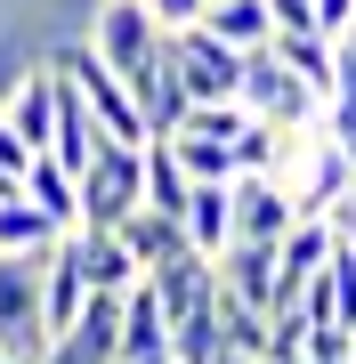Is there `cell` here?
<instances>
[{
  "instance_id": "obj_6",
  "label": "cell",
  "mask_w": 356,
  "mask_h": 364,
  "mask_svg": "<svg viewBox=\"0 0 356 364\" xmlns=\"http://www.w3.org/2000/svg\"><path fill=\"white\" fill-rule=\"evenodd\" d=\"M243 105H186V122L171 130V154L186 162V178H235V130H243Z\"/></svg>"
},
{
  "instance_id": "obj_31",
  "label": "cell",
  "mask_w": 356,
  "mask_h": 364,
  "mask_svg": "<svg viewBox=\"0 0 356 364\" xmlns=\"http://www.w3.org/2000/svg\"><path fill=\"white\" fill-rule=\"evenodd\" d=\"M211 9H219V0H211Z\"/></svg>"
},
{
  "instance_id": "obj_18",
  "label": "cell",
  "mask_w": 356,
  "mask_h": 364,
  "mask_svg": "<svg viewBox=\"0 0 356 364\" xmlns=\"http://www.w3.org/2000/svg\"><path fill=\"white\" fill-rule=\"evenodd\" d=\"M25 203L49 210L57 235H73V227H81V178H73L57 154H33V170H25Z\"/></svg>"
},
{
  "instance_id": "obj_1",
  "label": "cell",
  "mask_w": 356,
  "mask_h": 364,
  "mask_svg": "<svg viewBox=\"0 0 356 364\" xmlns=\"http://www.w3.org/2000/svg\"><path fill=\"white\" fill-rule=\"evenodd\" d=\"M90 49L106 57L122 81H130L138 105H146V90H154L162 73H171V33L154 25V9H146V0H97V16H90Z\"/></svg>"
},
{
  "instance_id": "obj_29",
  "label": "cell",
  "mask_w": 356,
  "mask_h": 364,
  "mask_svg": "<svg viewBox=\"0 0 356 364\" xmlns=\"http://www.w3.org/2000/svg\"><path fill=\"white\" fill-rule=\"evenodd\" d=\"M227 364H259V356H227Z\"/></svg>"
},
{
  "instance_id": "obj_4",
  "label": "cell",
  "mask_w": 356,
  "mask_h": 364,
  "mask_svg": "<svg viewBox=\"0 0 356 364\" xmlns=\"http://www.w3.org/2000/svg\"><path fill=\"white\" fill-rule=\"evenodd\" d=\"M171 73H178V90L195 105H243V49H227L203 25L171 33Z\"/></svg>"
},
{
  "instance_id": "obj_14",
  "label": "cell",
  "mask_w": 356,
  "mask_h": 364,
  "mask_svg": "<svg viewBox=\"0 0 356 364\" xmlns=\"http://www.w3.org/2000/svg\"><path fill=\"white\" fill-rule=\"evenodd\" d=\"M90 308V275H81V235H57L49 243V340H65Z\"/></svg>"
},
{
  "instance_id": "obj_10",
  "label": "cell",
  "mask_w": 356,
  "mask_h": 364,
  "mask_svg": "<svg viewBox=\"0 0 356 364\" xmlns=\"http://www.w3.org/2000/svg\"><path fill=\"white\" fill-rule=\"evenodd\" d=\"M332 243H340L332 219H300V227L276 243V308H300V291L316 284V267L332 259Z\"/></svg>"
},
{
  "instance_id": "obj_12",
  "label": "cell",
  "mask_w": 356,
  "mask_h": 364,
  "mask_svg": "<svg viewBox=\"0 0 356 364\" xmlns=\"http://www.w3.org/2000/svg\"><path fill=\"white\" fill-rule=\"evenodd\" d=\"M178 227H186V243H195L203 259H219V251L235 243V178H203V186H186Z\"/></svg>"
},
{
  "instance_id": "obj_28",
  "label": "cell",
  "mask_w": 356,
  "mask_h": 364,
  "mask_svg": "<svg viewBox=\"0 0 356 364\" xmlns=\"http://www.w3.org/2000/svg\"><path fill=\"white\" fill-rule=\"evenodd\" d=\"M340 57H356V25H348V33H340Z\"/></svg>"
},
{
  "instance_id": "obj_9",
  "label": "cell",
  "mask_w": 356,
  "mask_h": 364,
  "mask_svg": "<svg viewBox=\"0 0 356 364\" xmlns=\"http://www.w3.org/2000/svg\"><path fill=\"white\" fill-rule=\"evenodd\" d=\"M114 364H171V308L154 284L122 291V356Z\"/></svg>"
},
{
  "instance_id": "obj_30",
  "label": "cell",
  "mask_w": 356,
  "mask_h": 364,
  "mask_svg": "<svg viewBox=\"0 0 356 364\" xmlns=\"http://www.w3.org/2000/svg\"><path fill=\"white\" fill-rule=\"evenodd\" d=\"M348 364H356V348H348Z\"/></svg>"
},
{
  "instance_id": "obj_17",
  "label": "cell",
  "mask_w": 356,
  "mask_h": 364,
  "mask_svg": "<svg viewBox=\"0 0 356 364\" xmlns=\"http://www.w3.org/2000/svg\"><path fill=\"white\" fill-rule=\"evenodd\" d=\"M73 235H81V275H90V291H130V284H146V267L130 259L122 235H106V227H73Z\"/></svg>"
},
{
  "instance_id": "obj_21",
  "label": "cell",
  "mask_w": 356,
  "mask_h": 364,
  "mask_svg": "<svg viewBox=\"0 0 356 364\" xmlns=\"http://www.w3.org/2000/svg\"><path fill=\"white\" fill-rule=\"evenodd\" d=\"M186 186H195V178H186V162L171 154V138H154V146H146V210H171V219H178Z\"/></svg>"
},
{
  "instance_id": "obj_16",
  "label": "cell",
  "mask_w": 356,
  "mask_h": 364,
  "mask_svg": "<svg viewBox=\"0 0 356 364\" xmlns=\"http://www.w3.org/2000/svg\"><path fill=\"white\" fill-rule=\"evenodd\" d=\"M114 235L130 243V259H138L146 275H154V267H171L178 251H195V243H186V227L171 219V210H130V219H122Z\"/></svg>"
},
{
  "instance_id": "obj_5",
  "label": "cell",
  "mask_w": 356,
  "mask_h": 364,
  "mask_svg": "<svg viewBox=\"0 0 356 364\" xmlns=\"http://www.w3.org/2000/svg\"><path fill=\"white\" fill-rule=\"evenodd\" d=\"M243 105L259 122H276V130H316V122H324V97L308 90L276 49H251L243 57Z\"/></svg>"
},
{
  "instance_id": "obj_25",
  "label": "cell",
  "mask_w": 356,
  "mask_h": 364,
  "mask_svg": "<svg viewBox=\"0 0 356 364\" xmlns=\"http://www.w3.org/2000/svg\"><path fill=\"white\" fill-rule=\"evenodd\" d=\"M146 9H154L162 33H186V25H203V16H211V0H146Z\"/></svg>"
},
{
  "instance_id": "obj_13",
  "label": "cell",
  "mask_w": 356,
  "mask_h": 364,
  "mask_svg": "<svg viewBox=\"0 0 356 364\" xmlns=\"http://www.w3.org/2000/svg\"><path fill=\"white\" fill-rule=\"evenodd\" d=\"M300 308H308V324L356 332V251H348V243H332V259L316 267V284L300 291Z\"/></svg>"
},
{
  "instance_id": "obj_27",
  "label": "cell",
  "mask_w": 356,
  "mask_h": 364,
  "mask_svg": "<svg viewBox=\"0 0 356 364\" xmlns=\"http://www.w3.org/2000/svg\"><path fill=\"white\" fill-rule=\"evenodd\" d=\"M348 25H356V0H316V33L324 41H340Z\"/></svg>"
},
{
  "instance_id": "obj_15",
  "label": "cell",
  "mask_w": 356,
  "mask_h": 364,
  "mask_svg": "<svg viewBox=\"0 0 356 364\" xmlns=\"http://www.w3.org/2000/svg\"><path fill=\"white\" fill-rule=\"evenodd\" d=\"M219 284L243 299V308L276 316V243H227L219 251Z\"/></svg>"
},
{
  "instance_id": "obj_11",
  "label": "cell",
  "mask_w": 356,
  "mask_h": 364,
  "mask_svg": "<svg viewBox=\"0 0 356 364\" xmlns=\"http://www.w3.org/2000/svg\"><path fill=\"white\" fill-rule=\"evenodd\" d=\"M122 356V291H90L81 324L49 348V364H114Z\"/></svg>"
},
{
  "instance_id": "obj_20",
  "label": "cell",
  "mask_w": 356,
  "mask_h": 364,
  "mask_svg": "<svg viewBox=\"0 0 356 364\" xmlns=\"http://www.w3.org/2000/svg\"><path fill=\"white\" fill-rule=\"evenodd\" d=\"M203 33H219L227 49H267V41H276V16H267V0H219L211 16H203Z\"/></svg>"
},
{
  "instance_id": "obj_19",
  "label": "cell",
  "mask_w": 356,
  "mask_h": 364,
  "mask_svg": "<svg viewBox=\"0 0 356 364\" xmlns=\"http://www.w3.org/2000/svg\"><path fill=\"white\" fill-rule=\"evenodd\" d=\"M267 49H276L316 97H332V81H340V41H324V33H276Z\"/></svg>"
},
{
  "instance_id": "obj_8",
  "label": "cell",
  "mask_w": 356,
  "mask_h": 364,
  "mask_svg": "<svg viewBox=\"0 0 356 364\" xmlns=\"http://www.w3.org/2000/svg\"><path fill=\"white\" fill-rule=\"evenodd\" d=\"M0 114H9V130L33 154H49V138H57V65H25L9 81V97H0Z\"/></svg>"
},
{
  "instance_id": "obj_22",
  "label": "cell",
  "mask_w": 356,
  "mask_h": 364,
  "mask_svg": "<svg viewBox=\"0 0 356 364\" xmlns=\"http://www.w3.org/2000/svg\"><path fill=\"white\" fill-rule=\"evenodd\" d=\"M49 243H57V219L41 203H25V195L0 203V251H49Z\"/></svg>"
},
{
  "instance_id": "obj_32",
  "label": "cell",
  "mask_w": 356,
  "mask_h": 364,
  "mask_svg": "<svg viewBox=\"0 0 356 364\" xmlns=\"http://www.w3.org/2000/svg\"><path fill=\"white\" fill-rule=\"evenodd\" d=\"M0 364H9V356H0Z\"/></svg>"
},
{
  "instance_id": "obj_7",
  "label": "cell",
  "mask_w": 356,
  "mask_h": 364,
  "mask_svg": "<svg viewBox=\"0 0 356 364\" xmlns=\"http://www.w3.org/2000/svg\"><path fill=\"white\" fill-rule=\"evenodd\" d=\"M291 227H300V195H291L284 178L243 170L235 178V243H284Z\"/></svg>"
},
{
  "instance_id": "obj_23",
  "label": "cell",
  "mask_w": 356,
  "mask_h": 364,
  "mask_svg": "<svg viewBox=\"0 0 356 364\" xmlns=\"http://www.w3.org/2000/svg\"><path fill=\"white\" fill-rule=\"evenodd\" d=\"M219 324H227V348H235V356H259V364H267V332H276V316L243 308V299L219 284Z\"/></svg>"
},
{
  "instance_id": "obj_24",
  "label": "cell",
  "mask_w": 356,
  "mask_h": 364,
  "mask_svg": "<svg viewBox=\"0 0 356 364\" xmlns=\"http://www.w3.org/2000/svg\"><path fill=\"white\" fill-rule=\"evenodd\" d=\"M348 348H356V332H340V324H308L300 364H348Z\"/></svg>"
},
{
  "instance_id": "obj_2",
  "label": "cell",
  "mask_w": 356,
  "mask_h": 364,
  "mask_svg": "<svg viewBox=\"0 0 356 364\" xmlns=\"http://www.w3.org/2000/svg\"><path fill=\"white\" fill-rule=\"evenodd\" d=\"M49 251H0V356L49 364Z\"/></svg>"
},
{
  "instance_id": "obj_26",
  "label": "cell",
  "mask_w": 356,
  "mask_h": 364,
  "mask_svg": "<svg viewBox=\"0 0 356 364\" xmlns=\"http://www.w3.org/2000/svg\"><path fill=\"white\" fill-rule=\"evenodd\" d=\"M276 33H316V0H267Z\"/></svg>"
},
{
  "instance_id": "obj_3",
  "label": "cell",
  "mask_w": 356,
  "mask_h": 364,
  "mask_svg": "<svg viewBox=\"0 0 356 364\" xmlns=\"http://www.w3.org/2000/svg\"><path fill=\"white\" fill-rule=\"evenodd\" d=\"M130 210H146V146H97L81 170V227H122Z\"/></svg>"
}]
</instances>
